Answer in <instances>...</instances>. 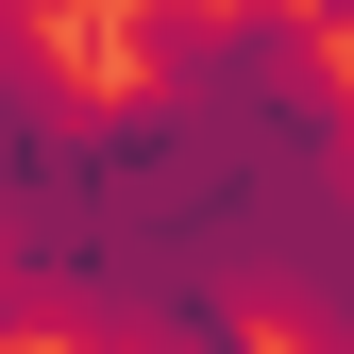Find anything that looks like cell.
Returning <instances> with one entry per match:
<instances>
[{"label":"cell","instance_id":"6da1fadb","mask_svg":"<svg viewBox=\"0 0 354 354\" xmlns=\"http://www.w3.org/2000/svg\"><path fill=\"white\" fill-rule=\"evenodd\" d=\"M0 321L84 354H354V68L321 0H219L169 84L84 102L51 0H0Z\"/></svg>","mask_w":354,"mask_h":354}]
</instances>
